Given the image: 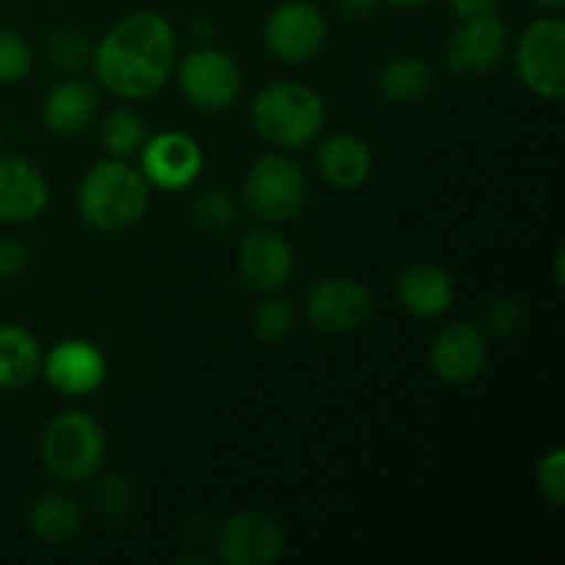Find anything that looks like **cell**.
Wrapping results in <instances>:
<instances>
[{
    "label": "cell",
    "mask_w": 565,
    "mask_h": 565,
    "mask_svg": "<svg viewBox=\"0 0 565 565\" xmlns=\"http://www.w3.org/2000/svg\"><path fill=\"white\" fill-rule=\"evenodd\" d=\"M177 33L158 11H136L94 44L92 70L99 86L119 99H149L174 72Z\"/></svg>",
    "instance_id": "obj_1"
},
{
    "label": "cell",
    "mask_w": 565,
    "mask_h": 565,
    "mask_svg": "<svg viewBox=\"0 0 565 565\" xmlns=\"http://www.w3.org/2000/svg\"><path fill=\"white\" fill-rule=\"evenodd\" d=\"M149 199H152V185L141 169L127 160L108 158L94 163L83 177L77 210L92 230L116 235L136 226L147 215Z\"/></svg>",
    "instance_id": "obj_2"
},
{
    "label": "cell",
    "mask_w": 565,
    "mask_h": 565,
    "mask_svg": "<svg viewBox=\"0 0 565 565\" xmlns=\"http://www.w3.org/2000/svg\"><path fill=\"white\" fill-rule=\"evenodd\" d=\"M248 114L254 130L279 149L309 147L326 127L323 97L298 81H276L263 86Z\"/></svg>",
    "instance_id": "obj_3"
},
{
    "label": "cell",
    "mask_w": 565,
    "mask_h": 565,
    "mask_svg": "<svg viewBox=\"0 0 565 565\" xmlns=\"http://www.w3.org/2000/svg\"><path fill=\"white\" fill-rule=\"evenodd\" d=\"M108 452V436L99 419L86 412H64L53 417L39 439L44 469L58 483H86L97 478Z\"/></svg>",
    "instance_id": "obj_4"
},
{
    "label": "cell",
    "mask_w": 565,
    "mask_h": 565,
    "mask_svg": "<svg viewBox=\"0 0 565 565\" xmlns=\"http://www.w3.org/2000/svg\"><path fill=\"white\" fill-rule=\"evenodd\" d=\"M309 180L301 166L285 152H268L254 160L243 180V204L265 224H285L307 207Z\"/></svg>",
    "instance_id": "obj_5"
},
{
    "label": "cell",
    "mask_w": 565,
    "mask_h": 565,
    "mask_svg": "<svg viewBox=\"0 0 565 565\" xmlns=\"http://www.w3.org/2000/svg\"><path fill=\"white\" fill-rule=\"evenodd\" d=\"M513 66L527 92L544 99L565 94V22L557 14H541L530 22L513 47Z\"/></svg>",
    "instance_id": "obj_6"
},
{
    "label": "cell",
    "mask_w": 565,
    "mask_h": 565,
    "mask_svg": "<svg viewBox=\"0 0 565 565\" xmlns=\"http://www.w3.org/2000/svg\"><path fill=\"white\" fill-rule=\"evenodd\" d=\"M177 83L188 103L204 114H221L232 108L243 92V72L237 61L221 47L191 50L177 66Z\"/></svg>",
    "instance_id": "obj_7"
},
{
    "label": "cell",
    "mask_w": 565,
    "mask_h": 565,
    "mask_svg": "<svg viewBox=\"0 0 565 565\" xmlns=\"http://www.w3.org/2000/svg\"><path fill=\"white\" fill-rule=\"evenodd\" d=\"M329 20L312 0H285L265 20L263 42L281 64H307L323 50Z\"/></svg>",
    "instance_id": "obj_8"
},
{
    "label": "cell",
    "mask_w": 565,
    "mask_h": 565,
    "mask_svg": "<svg viewBox=\"0 0 565 565\" xmlns=\"http://www.w3.org/2000/svg\"><path fill=\"white\" fill-rule=\"evenodd\" d=\"M285 546L281 524L263 511L232 513L215 533V555L224 565H270L285 555Z\"/></svg>",
    "instance_id": "obj_9"
},
{
    "label": "cell",
    "mask_w": 565,
    "mask_h": 565,
    "mask_svg": "<svg viewBox=\"0 0 565 565\" xmlns=\"http://www.w3.org/2000/svg\"><path fill=\"white\" fill-rule=\"evenodd\" d=\"M511 33L500 14L458 20L445 44V61L456 75L483 77L494 72L508 55Z\"/></svg>",
    "instance_id": "obj_10"
},
{
    "label": "cell",
    "mask_w": 565,
    "mask_h": 565,
    "mask_svg": "<svg viewBox=\"0 0 565 565\" xmlns=\"http://www.w3.org/2000/svg\"><path fill=\"white\" fill-rule=\"evenodd\" d=\"M138 169L158 191H185L202 177L204 152L193 136L182 130H163L147 138L138 152Z\"/></svg>",
    "instance_id": "obj_11"
},
{
    "label": "cell",
    "mask_w": 565,
    "mask_h": 565,
    "mask_svg": "<svg viewBox=\"0 0 565 565\" xmlns=\"http://www.w3.org/2000/svg\"><path fill=\"white\" fill-rule=\"evenodd\" d=\"M309 323L326 334H351L367 323L373 312V296L351 276H326L307 292Z\"/></svg>",
    "instance_id": "obj_12"
},
{
    "label": "cell",
    "mask_w": 565,
    "mask_h": 565,
    "mask_svg": "<svg viewBox=\"0 0 565 565\" xmlns=\"http://www.w3.org/2000/svg\"><path fill=\"white\" fill-rule=\"evenodd\" d=\"M42 375L58 395L86 397L103 386L108 375V359L103 348L92 340H61L58 345L42 353Z\"/></svg>",
    "instance_id": "obj_13"
},
{
    "label": "cell",
    "mask_w": 565,
    "mask_h": 565,
    "mask_svg": "<svg viewBox=\"0 0 565 565\" xmlns=\"http://www.w3.org/2000/svg\"><path fill=\"white\" fill-rule=\"evenodd\" d=\"M430 367L441 381L452 386H463L478 381L489 367V340L483 331L469 320H456L439 329L430 342Z\"/></svg>",
    "instance_id": "obj_14"
},
{
    "label": "cell",
    "mask_w": 565,
    "mask_h": 565,
    "mask_svg": "<svg viewBox=\"0 0 565 565\" xmlns=\"http://www.w3.org/2000/svg\"><path fill=\"white\" fill-rule=\"evenodd\" d=\"M237 270L257 292H279L296 270L290 241L270 226L248 230L237 243Z\"/></svg>",
    "instance_id": "obj_15"
},
{
    "label": "cell",
    "mask_w": 565,
    "mask_h": 565,
    "mask_svg": "<svg viewBox=\"0 0 565 565\" xmlns=\"http://www.w3.org/2000/svg\"><path fill=\"white\" fill-rule=\"evenodd\" d=\"M47 204L50 185L42 169L20 154H0V221L31 224Z\"/></svg>",
    "instance_id": "obj_16"
},
{
    "label": "cell",
    "mask_w": 565,
    "mask_h": 565,
    "mask_svg": "<svg viewBox=\"0 0 565 565\" xmlns=\"http://www.w3.org/2000/svg\"><path fill=\"white\" fill-rule=\"evenodd\" d=\"M320 177L337 191H356L373 174V149L353 132H334L323 138L315 154Z\"/></svg>",
    "instance_id": "obj_17"
},
{
    "label": "cell",
    "mask_w": 565,
    "mask_h": 565,
    "mask_svg": "<svg viewBox=\"0 0 565 565\" xmlns=\"http://www.w3.org/2000/svg\"><path fill=\"white\" fill-rule=\"evenodd\" d=\"M397 301L414 318L436 320L456 301V285L450 274L434 263L408 265L397 279Z\"/></svg>",
    "instance_id": "obj_18"
},
{
    "label": "cell",
    "mask_w": 565,
    "mask_h": 565,
    "mask_svg": "<svg viewBox=\"0 0 565 565\" xmlns=\"http://www.w3.org/2000/svg\"><path fill=\"white\" fill-rule=\"evenodd\" d=\"M97 110V88L81 77H70V81L55 83L47 92L42 105V121L55 136H77L94 125Z\"/></svg>",
    "instance_id": "obj_19"
},
{
    "label": "cell",
    "mask_w": 565,
    "mask_h": 565,
    "mask_svg": "<svg viewBox=\"0 0 565 565\" xmlns=\"http://www.w3.org/2000/svg\"><path fill=\"white\" fill-rule=\"evenodd\" d=\"M83 522H86V511L81 500L64 489L44 491L28 513V527L47 546L70 544L83 530Z\"/></svg>",
    "instance_id": "obj_20"
},
{
    "label": "cell",
    "mask_w": 565,
    "mask_h": 565,
    "mask_svg": "<svg viewBox=\"0 0 565 565\" xmlns=\"http://www.w3.org/2000/svg\"><path fill=\"white\" fill-rule=\"evenodd\" d=\"M42 373V345L36 334L17 323L0 326V390H22Z\"/></svg>",
    "instance_id": "obj_21"
},
{
    "label": "cell",
    "mask_w": 565,
    "mask_h": 565,
    "mask_svg": "<svg viewBox=\"0 0 565 565\" xmlns=\"http://www.w3.org/2000/svg\"><path fill=\"white\" fill-rule=\"evenodd\" d=\"M436 83V72L423 55H397L386 61L375 75V88L386 103L412 105L428 97Z\"/></svg>",
    "instance_id": "obj_22"
},
{
    "label": "cell",
    "mask_w": 565,
    "mask_h": 565,
    "mask_svg": "<svg viewBox=\"0 0 565 565\" xmlns=\"http://www.w3.org/2000/svg\"><path fill=\"white\" fill-rule=\"evenodd\" d=\"M149 138V125L136 108L130 105H116L108 110L99 127V143L108 152V158L130 160L141 152V147Z\"/></svg>",
    "instance_id": "obj_23"
},
{
    "label": "cell",
    "mask_w": 565,
    "mask_h": 565,
    "mask_svg": "<svg viewBox=\"0 0 565 565\" xmlns=\"http://www.w3.org/2000/svg\"><path fill=\"white\" fill-rule=\"evenodd\" d=\"M47 58L50 64L61 66V70H86V66H92L94 58L92 36L75 25L55 28L47 36Z\"/></svg>",
    "instance_id": "obj_24"
},
{
    "label": "cell",
    "mask_w": 565,
    "mask_h": 565,
    "mask_svg": "<svg viewBox=\"0 0 565 565\" xmlns=\"http://www.w3.org/2000/svg\"><path fill=\"white\" fill-rule=\"evenodd\" d=\"M254 334L265 342H279L285 340L287 334L296 326V303L285 296H276V292H268L265 301L257 303L252 315Z\"/></svg>",
    "instance_id": "obj_25"
},
{
    "label": "cell",
    "mask_w": 565,
    "mask_h": 565,
    "mask_svg": "<svg viewBox=\"0 0 565 565\" xmlns=\"http://www.w3.org/2000/svg\"><path fill=\"white\" fill-rule=\"evenodd\" d=\"M33 70V50L22 33L0 25V86H17Z\"/></svg>",
    "instance_id": "obj_26"
},
{
    "label": "cell",
    "mask_w": 565,
    "mask_h": 565,
    "mask_svg": "<svg viewBox=\"0 0 565 565\" xmlns=\"http://www.w3.org/2000/svg\"><path fill=\"white\" fill-rule=\"evenodd\" d=\"M136 491H132L130 480L121 475H103L94 480L92 486V508L105 519H119L125 516L132 508Z\"/></svg>",
    "instance_id": "obj_27"
},
{
    "label": "cell",
    "mask_w": 565,
    "mask_h": 565,
    "mask_svg": "<svg viewBox=\"0 0 565 565\" xmlns=\"http://www.w3.org/2000/svg\"><path fill=\"white\" fill-rule=\"evenodd\" d=\"M191 215L202 230L224 232L237 221V202L224 191H207L193 202Z\"/></svg>",
    "instance_id": "obj_28"
},
{
    "label": "cell",
    "mask_w": 565,
    "mask_h": 565,
    "mask_svg": "<svg viewBox=\"0 0 565 565\" xmlns=\"http://www.w3.org/2000/svg\"><path fill=\"white\" fill-rule=\"evenodd\" d=\"M535 480H539V491L550 505H565V450L563 447H552L539 458L535 467Z\"/></svg>",
    "instance_id": "obj_29"
},
{
    "label": "cell",
    "mask_w": 565,
    "mask_h": 565,
    "mask_svg": "<svg viewBox=\"0 0 565 565\" xmlns=\"http://www.w3.org/2000/svg\"><path fill=\"white\" fill-rule=\"evenodd\" d=\"M486 323L494 334H513V331L522 329L524 323V307L519 303V298L513 296H500L491 301L489 312H486Z\"/></svg>",
    "instance_id": "obj_30"
},
{
    "label": "cell",
    "mask_w": 565,
    "mask_h": 565,
    "mask_svg": "<svg viewBox=\"0 0 565 565\" xmlns=\"http://www.w3.org/2000/svg\"><path fill=\"white\" fill-rule=\"evenodd\" d=\"M28 270V248L17 237H0V281L20 279Z\"/></svg>",
    "instance_id": "obj_31"
},
{
    "label": "cell",
    "mask_w": 565,
    "mask_h": 565,
    "mask_svg": "<svg viewBox=\"0 0 565 565\" xmlns=\"http://www.w3.org/2000/svg\"><path fill=\"white\" fill-rule=\"evenodd\" d=\"M500 0H447V9L458 20H469V17L494 14Z\"/></svg>",
    "instance_id": "obj_32"
},
{
    "label": "cell",
    "mask_w": 565,
    "mask_h": 565,
    "mask_svg": "<svg viewBox=\"0 0 565 565\" xmlns=\"http://www.w3.org/2000/svg\"><path fill=\"white\" fill-rule=\"evenodd\" d=\"M381 0H334V9L337 14L345 17V20H367V17H373L375 11H379Z\"/></svg>",
    "instance_id": "obj_33"
},
{
    "label": "cell",
    "mask_w": 565,
    "mask_h": 565,
    "mask_svg": "<svg viewBox=\"0 0 565 565\" xmlns=\"http://www.w3.org/2000/svg\"><path fill=\"white\" fill-rule=\"evenodd\" d=\"M527 3L533 6L539 14H557L565 6V0H527Z\"/></svg>",
    "instance_id": "obj_34"
},
{
    "label": "cell",
    "mask_w": 565,
    "mask_h": 565,
    "mask_svg": "<svg viewBox=\"0 0 565 565\" xmlns=\"http://www.w3.org/2000/svg\"><path fill=\"white\" fill-rule=\"evenodd\" d=\"M386 3L395 6V9H423L430 0H386Z\"/></svg>",
    "instance_id": "obj_35"
},
{
    "label": "cell",
    "mask_w": 565,
    "mask_h": 565,
    "mask_svg": "<svg viewBox=\"0 0 565 565\" xmlns=\"http://www.w3.org/2000/svg\"><path fill=\"white\" fill-rule=\"evenodd\" d=\"M191 31L196 33V39H207L210 33H213V25H207V22H204V20H199V22H193Z\"/></svg>",
    "instance_id": "obj_36"
},
{
    "label": "cell",
    "mask_w": 565,
    "mask_h": 565,
    "mask_svg": "<svg viewBox=\"0 0 565 565\" xmlns=\"http://www.w3.org/2000/svg\"><path fill=\"white\" fill-rule=\"evenodd\" d=\"M3 138H6V132H3V125H0V143H3Z\"/></svg>",
    "instance_id": "obj_37"
}]
</instances>
